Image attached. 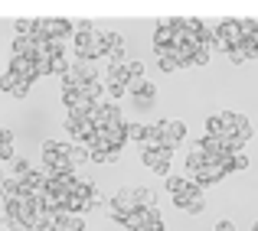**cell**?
Wrapping results in <instances>:
<instances>
[{"label": "cell", "instance_id": "obj_45", "mask_svg": "<svg viewBox=\"0 0 258 231\" xmlns=\"http://www.w3.org/2000/svg\"><path fill=\"white\" fill-rule=\"evenodd\" d=\"M46 231H62V228H56V225H49V228H46Z\"/></svg>", "mask_w": 258, "mask_h": 231}, {"label": "cell", "instance_id": "obj_27", "mask_svg": "<svg viewBox=\"0 0 258 231\" xmlns=\"http://www.w3.org/2000/svg\"><path fill=\"white\" fill-rule=\"evenodd\" d=\"M13 173H17V176H26V173H33L30 160H26V156H17V160H13Z\"/></svg>", "mask_w": 258, "mask_h": 231}, {"label": "cell", "instance_id": "obj_7", "mask_svg": "<svg viewBox=\"0 0 258 231\" xmlns=\"http://www.w3.org/2000/svg\"><path fill=\"white\" fill-rule=\"evenodd\" d=\"M92 121H95V127H108V124H121V107L114 104V101H98V107H95V114H92Z\"/></svg>", "mask_w": 258, "mask_h": 231}, {"label": "cell", "instance_id": "obj_19", "mask_svg": "<svg viewBox=\"0 0 258 231\" xmlns=\"http://www.w3.org/2000/svg\"><path fill=\"white\" fill-rule=\"evenodd\" d=\"M33 49H36L33 36H17L13 46H10V56H33Z\"/></svg>", "mask_w": 258, "mask_h": 231}, {"label": "cell", "instance_id": "obj_25", "mask_svg": "<svg viewBox=\"0 0 258 231\" xmlns=\"http://www.w3.org/2000/svg\"><path fill=\"white\" fill-rule=\"evenodd\" d=\"M124 69H127V75H131V78H144V62H141V59H127Z\"/></svg>", "mask_w": 258, "mask_h": 231}, {"label": "cell", "instance_id": "obj_42", "mask_svg": "<svg viewBox=\"0 0 258 231\" xmlns=\"http://www.w3.org/2000/svg\"><path fill=\"white\" fill-rule=\"evenodd\" d=\"M10 156H13V147H7V144H0V163H4V160H10Z\"/></svg>", "mask_w": 258, "mask_h": 231}, {"label": "cell", "instance_id": "obj_18", "mask_svg": "<svg viewBox=\"0 0 258 231\" xmlns=\"http://www.w3.org/2000/svg\"><path fill=\"white\" fill-rule=\"evenodd\" d=\"M79 91H82L85 98H92V101H101V94L108 91V85H105V78H95V81H85Z\"/></svg>", "mask_w": 258, "mask_h": 231}, {"label": "cell", "instance_id": "obj_39", "mask_svg": "<svg viewBox=\"0 0 258 231\" xmlns=\"http://www.w3.org/2000/svg\"><path fill=\"white\" fill-rule=\"evenodd\" d=\"M118 160H121V150H108V156H105V166H114Z\"/></svg>", "mask_w": 258, "mask_h": 231}, {"label": "cell", "instance_id": "obj_46", "mask_svg": "<svg viewBox=\"0 0 258 231\" xmlns=\"http://www.w3.org/2000/svg\"><path fill=\"white\" fill-rule=\"evenodd\" d=\"M252 231H258V218H255V225H252Z\"/></svg>", "mask_w": 258, "mask_h": 231}, {"label": "cell", "instance_id": "obj_29", "mask_svg": "<svg viewBox=\"0 0 258 231\" xmlns=\"http://www.w3.org/2000/svg\"><path fill=\"white\" fill-rule=\"evenodd\" d=\"M209 59H213V49H209V46H200V52H196L193 65H209Z\"/></svg>", "mask_w": 258, "mask_h": 231}, {"label": "cell", "instance_id": "obj_6", "mask_svg": "<svg viewBox=\"0 0 258 231\" xmlns=\"http://www.w3.org/2000/svg\"><path fill=\"white\" fill-rule=\"evenodd\" d=\"M98 137H101V144H105L108 150H121V147L127 144V124L124 121H121V124H108V127L98 131Z\"/></svg>", "mask_w": 258, "mask_h": 231}, {"label": "cell", "instance_id": "obj_24", "mask_svg": "<svg viewBox=\"0 0 258 231\" xmlns=\"http://www.w3.org/2000/svg\"><path fill=\"white\" fill-rule=\"evenodd\" d=\"M105 62H108V69H114V65H127V59H124V46H121V49H111Z\"/></svg>", "mask_w": 258, "mask_h": 231}, {"label": "cell", "instance_id": "obj_38", "mask_svg": "<svg viewBox=\"0 0 258 231\" xmlns=\"http://www.w3.org/2000/svg\"><path fill=\"white\" fill-rule=\"evenodd\" d=\"M213 231H235V225H232V218H219Z\"/></svg>", "mask_w": 258, "mask_h": 231}, {"label": "cell", "instance_id": "obj_43", "mask_svg": "<svg viewBox=\"0 0 258 231\" xmlns=\"http://www.w3.org/2000/svg\"><path fill=\"white\" fill-rule=\"evenodd\" d=\"M144 228H147V231H167V225H164V221H147Z\"/></svg>", "mask_w": 258, "mask_h": 231}, {"label": "cell", "instance_id": "obj_22", "mask_svg": "<svg viewBox=\"0 0 258 231\" xmlns=\"http://www.w3.org/2000/svg\"><path fill=\"white\" fill-rule=\"evenodd\" d=\"M20 81H23V78H20L17 72H10V69H7L4 75H0V91H4V94H13V88H17Z\"/></svg>", "mask_w": 258, "mask_h": 231}, {"label": "cell", "instance_id": "obj_31", "mask_svg": "<svg viewBox=\"0 0 258 231\" xmlns=\"http://www.w3.org/2000/svg\"><path fill=\"white\" fill-rule=\"evenodd\" d=\"M235 140H239V144H248V140H252V121L239 127V134H235Z\"/></svg>", "mask_w": 258, "mask_h": 231}, {"label": "cell", "instance_id": "obj_21", "mask_svg": "<svg viewBox=\"0 0 258 231\" xmlns=\"http://www.w3.org/2000/svg\"><path fill=\"white\" fill-rule=\"evenodd\" d=\"M206 137H226V127H222L219 114H209L206 118Z\"/></svg>", "mask_w": 258, "mask_h": 231}, {"label": "cell", "instance_id": "obj_20", "mask_svg": "<svg viewBox=\"0 0 258 231\" xmlns=\"http://www.w3.org/2000/svg\"><path fill=\"white\" fill-rule=\"evenodd\" d=\"M127 81H131V75H127L124 65H114V69L105 72V85H124L127 88Z\"/></svg>", "mask_w": 258, "mask_h": 231}, {"label": "cell", "instance_id": "obj_14", "mask_svg": "<svg viewBox=\"0 0 258 231\" xmlns=\"http://www.w3.org/2000/svg\"><path fill=\"white\" fill-rule=\"evenodd\" d=\"M173 43H176V30H173L170 20L154 26V46H173Z\"/></svg>", "mask_w": 258, "mask_h": 231}, {"label": "cell", "instance_id": "obj_41", "mask_svg": "<svg viewBox=\"0 0 258 231\" xmlns=\"http://www.w3.org/2000/svg\"><path fill=\"white\" fill-rule=\"evenodd\" d=\"M235 169H248V156L245 153H235Z\"/></svg>", "mask_w": 258, "mask_h": 231}, {"label": "cell", "instance_id": "obj_17", "mask_svg": "<svg viewBox=\"0 0 258 231\" xmlns=\"http://www.w3.org/2000/svg\"><path fill=\"white\" fill-rule=\"evenodd\" d=\"M69 163L72 166H85V163H92V150H88L85 144H69Z\"/></svg>", "mask_w": 258, "mask_h": 231}, {"label": "cell", "instance_id": "obj_32", "mask_svg": "<svg viewBox=\"0 0 258 231\" xmlns=\"http://www.w3.org/2000/svg\"><path fill=\"white\" fill-rule=\"evenodd\" d=\"M13 30H17L20 36H26V33L33 36V20H17V23H13Z\"/></svg>", "mask_w": 258, "mask_h": 231}, {"label": "cell", "instance_id": "obj_44", "mask_svg": "<svg viewBox=\"0 0 258 231\" xmlns=\"http://www.w3.org/2000/svg\"><path fill=\"white\" fill-rule=\"evenodd\" d=\"M10 231H33V225H26V221H17V225H13Z\"/></svg>", "mask_w": 258, "mask_h": 231}, {"label": "cell", "instance_id": "obj_34", "mask_svg": "<svg viewBox=\"0 0 258 231\" xmlns=\"http://www.w3.org/2000/svg\"><path fill=\"white\" fill-rule=\"evenodd\" d=\"M30 88H33V85H26V81H20V85L13 88V98H20V101H23V98H30Z\"/></svg>", "mask_w": 258, "mask_h": 231}, {"label": "cell", "instance_id": "obj_47", "mask_svg": "<svg viewBox=\"0 0 258 231\" xmlns=\"http://www.w3.org/2000/svg\"><path fill=\"white\" fill-rule=\"evenodd\" d=\"M141 231H147V228H141Z\"/></svg>", "mask_w": 258, "mask_h": 231}, {"label": "cell", "instance_id": "obj_23", "mask_svg": "<svg viewBox=\"0 0 258 231\" xmlns=\"http://www.w3.org/2000/svg\"><path fill=\"white\" fill-rule=\"evenodd\" d=\"M138 202H141V208H154V205H157V199H154V189L138 186Z\"/></svg>", "mask_w": 258, "mask_h": 231}, {"label": "cell", "instance_id": "obj_9", "mask_svg": "<svg viewBox=\"0 0 258 231\" xmlns=\"http://www.w3.org/2000/svg\"><path fill=\"white\" fill-rule=\"evenodd\" d=\"M69 153V144H62V140H43V147H39V160H43V166H56L59 156Z\"/></svg>", "mask_w": 258, "mask_h": 231}, {"label": "cell", "instance_id": "obj_15", "mask_svg": "<svg viewBox=\"0 0 258 231\" xmlns=\"http://www.w3.org/2000/svg\"><path fill=\"white\" fill-rule=\"evenodd\" d=\"M252 59H258V49H252L248 43H239L229 49V62L232 65H242V62H252Z\"/></svg>", "mask_w": 258, "mask_h": 231}, {"label": "cell", "instance_id": "obj_5", "mask_svg": "<svg viewBox=\"0 0 258 231\" xmlns=\"http://www.w3.org/2000/svg\"><path fill=\"white\" fill-rule=\"evenodd\" d=\"M7 69H10V72H17V75L23 78L26 85H33V81L39 78V69H36V59H33V56H10Z\"/></svg>", "mask_w": 258, "mask_h": 231}, {"label": "cell", "instance_id": "obj_36", "mask_svg": "<svg viewBox=\"0 0 258 231\" xmlns=\"http://www.w3.org/2000/svg\"><path fill=\"white\" fill-rule=\"evenodd\" d=\"M157 65H160V72H176V69H183L176 59H167V62H157Z\"/></svg>", "mask_w": 258, "mask_h": 231}, {"label": "cell", "instance_id": "obj_26", "mask_svg": "<svg viewBox=\"0 0 258 231\" xmlns=\"http://www.w3.org/2000/svg\"><path fill=\"white\" fill-rule=\"evenodd\" d=\"M186 182H189L186 176H167V192H173V195H176L183 186H186Z\"/></svg>", "mask_w": 258, "mask_h": 231}, {"label": "cell", "instance_id": "obj_11", "mask_svg": "<svg viewBox=\"0 0 258 231\" xmlns=\"http://www.w3.org/2000/svg\"><path fill=\"white\" fill-rule=\"evenodd\" d=\"M147 150H164V127H160V121L147 124V134L141 140V153H147Z\"/></svg>", "mask_w": 258, "mask_h": 231}, {"label": "cell", "instance_id": "obj_37", "mask_svg": "<svg viewBox=\"0 0 258 231\" xmlns=\"http://www.w3.org/2000/svg\"><path fill=\"white\" fill-rule=\"evenodd\" d=\"M0 144L13 147V131H10V127H0Z\"/></svg>", "mask_w": 258, "mask_h": 231}, {"label": "cell", "instance_id": "obj_3", "mask_svg": "<svg viewBox=\"0 0 258 231\" xmlns=\"http://www.w3.org/2000/svg\"><path fill=\"white\" fill-rule=\"evenodd\" d=\"M138 208H141V202H138V186H124V189H118V192L108 199V212L131 215V212H138Z\"/></svg>", "mask_w": 258, "mask_h": 231}, {"label": "cell", "instance_id": "obj_30", "mask_svg": "<svg viewBox=\"0 0 258 231\" xmlns=\"http://www.w3.org/2000/svg\"><path fill=\"white\" fill-rule=\"evenodd\" d=\"M203 208H206V199H203V195H200V199H196V202H189L186 215H189V218H196V215H203Z\"/></svg>", "mask_w": 258, "mask_h": 231}, {"label": "cell", "instance_id": "obj_1", "mask_svg": "<svg viewBox=\"0 0 258 231\" xmlns=\"http://www.w3.org/2000/svg\"><path fill=\"white\" fill-rule=\"evenodd\" d=\"M216 49H222L229 56V49L232 46H239V43H245V36H242V23L239 20H219L216 23Z\"/></svg>", "mask_w": 258, "mask_h": 231}, {"label": "cell", "instance_id": "obj_16", "mask_svg": "<svg viewBox=\"0 0 258 231\" xmlns=\"http://www.w3.org/2000/svg\"><path fill=\"white\" fill-rule=\"evenodd\" d=\"M76 36V23L72 20H49V39H66Z\"/></svg>", "mask_w": 258, "mask_h": 231}, {"label": "cell", "instance_id": "obj_10", "mask_svg": "<svg viewBox=\"0 0 258 231\" xmlns=\"http://www.w3.org/2000/svg\"><path fill=\"white\" fill-rule=\"evenodd\" d=\"M127 94L138 98V101H144V104H151V101L157 98V88H154L147 78H131V81H127Z\"/></svg>", "mask_w": 258, "mask_h": 231}, {"label": "cell", "instance_id": "obj_8", "mask_svg": "<svg viewBox=\"0 0 258 231\" xmlns=\"http://www.w3.org/2000/svg\"><path fill=\"white\" fill-rule=\"evenodd\" d=\"M141 160H144V166L151 169V173L167 176V173H170V160H173V153H170V150H147V153H141Z\"/></svg>", "mask_w": 258, "mask_h": 231}, {"label": "cell", "instance_id": "obj_13", "mask_svg": "<svg viewBox=\"0 0 258 231\" xmlns=\"http://www.w3.org/2000/svg\"><path fill=\"white\" fill-rule=\"evenodd\" d=\"M200 195H203V189L196 186V182H186V186H183L180 192L173 195V205L180 208V212H186V208H189V202H196V199H200Z\"/></svg>", "mask_w": 258, "mask_h": 231}, {"label": "cell", "instance_id": "obj_12", "mask_svg": "<svg viewBox=\"0 0 258 231\" xmlns=\"http://www.w3.org/2000/svg\"><path fill=\"white\" fill-rule=\"evenodd\" d=\"M160 127H164V137L176 140V144L186 140V121H180V118H160Z\"/></svg>", "mask_w": 258, "mask_h": 231}, {"label": "cell", "instance_id": "obj_33", "mask_svg": "<svg viewBox=\"0 0 258 231\" xmlns=\"http://www.w3.org/2000/svg\"><path fill=\"white\" fill-rule=\"evenodd\" d=\"M66 231H85V218H82V215H72L69 225H66Z\"/></svg>", "mask_w": 258, "mask_h": 231}, {"label": "cell", "instance_id": "obj_35", "mask_svg": "<svg viewBox=\"0 0 258 231\" xmlns=\"http://www.w3.org/2000/svg\"><path fill=\"white\" fill-rule=\"evenodd\" d=\"M127 88L124 85H108V98H124Z\"/></svg>", "mask_w": 258, "mask_h": 231}, {"label": "cell", "instance_id": "obj_28", "mask_svg": "<svg viewBox=\"0 0 258 231\" xmlns=\"http://www.w3.org/2000/svg\"><path fill=\"white\" fill-rule=\"evenodd\" d=\"M144 134H147V127L144 124H127V140H144Z\"/></svg>", "mask_w": 258, "mask_h": 231}, {"label": "cell", "instance_id": "obj_2", "mask_svg": "<svg viewBox=\"0 0 258 231\" xmlns=\"http://www.w3.org/2000/svg\"><path fill=\"white\" fill-rule=\"evenodd\" d=\"M62 127L72 134V140L76 144H88V140L98 137V127H95L92 118H82V114H69V118L62 121Z\"/></svg>", "mask_w": 258, "mask_h": 231}, {"label": "cell", "instance_id": "obj_40", "mask_svg": "<svg viewBox=\"0 0 258 231\" xmlns=\"http://www.w3.org/2000/svg\"><path fill=\"white\" fill-rule=\"evenodd\" d=\"M98 205H108V202H105V195L95 189V192H92V208H98Z\"/></svg>", "mask_w": 258, "mask_h": 231}, {"label": "cell", "instance_id": "obj_4", "mask_svg": "<svg viewBox=\"0 0 258 231\" xmlns=\"http://www.w3.org/2000/svg\"><path fill=\"white\" fill-rule=\"evenodd\" d=\"M59 98H62V104H66V111H69V114H82V118H92L95 107H98V101L85 98L82 91H62Z\"/></svg>", "mask_w": 258, "mask_h": 231}]
</instances>
